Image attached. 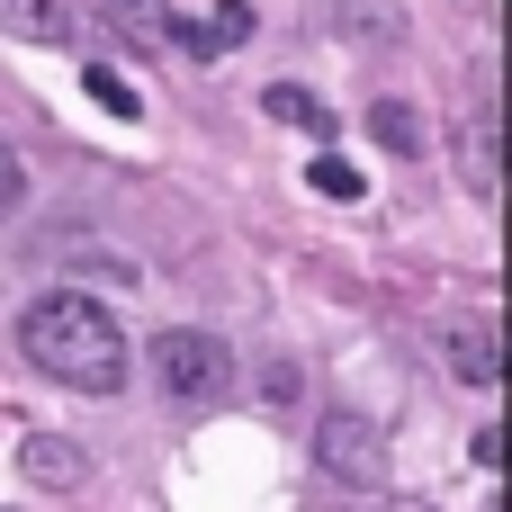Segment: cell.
Wrapping results in <instances>:
<instances>
[{
	"label": "cell",
	"mask_w": 512,
	"mask_h": 512,
	"mask_svg": "<svg viewBox=\"0 0 512 512\" xmlns=\"http://www.w3.org/2000/svg\"><path fill=\"white\" fill-rule=\"evenodd\" d=\"M18 351L27 369H45L54 387H81V396H117L126 387V333L117 315L90 297V288H45L18 306Z\"/></svg>",
	"instance_id": "6da1fadb"
},
{
	"label": "cell",
	"mask_w": 512,
	"mask_h": 512,
	"mask_svg": "<svg viewBox=\"0 0 512 512\" xmlns=\"http://www.w3.org/2000/svg\"><path fill=\"white\" fill-rule=\"evenodd\" d=\"M153 387L162 396H180V405H207V396H225L234 387V351L216 342V333H198V324H171V333H153Z\"/></svg>",
	"instance_id": "7a4b0ae2"
},
{
	"label": "cell",
	"mask_w": 512,
	"mask_h": 512,
	"mask_svg": "<svg viewBox=\"0 0 512 512\" xmlns=\"http://www.w3.org/2000/svg\"><path fill=\"white\" fill-rule=\"evenodd\" d=\"M315 468H324L333 486H351V495H378V477H387V432H378L369 414H324V423H315Z\"/></svg>",
	"instance_id": "3957f363"
},
{
	"label": "cell",
	"mask_w": 512,
	"mask_h": 512,
	"mask_svg": "<svg viewBox=\"0 0 512 512\" xmlns=\"http://www.w3.org/2000/svg\"><path fill=\"white\" fill-rule=\"evenodd\" d=\"M441 360L459 387H504V324L495 315H450L441 324Z\"/></svg>",
	"instance_id": "277c9868"
},
{
	"label": "cell",
	"mask_w": 512,
	"mask_h": 512,
	"mask_svg": "<svg viewBox=\"0 0 512 512\" xmlns=\"http://www.w3.org/2000/svg\"><path fill=\"white\" fill-rule=\"evenodd\" d=\"M450 144H459V180H468L477 198H495V189H504V108H495V99H477V108L459 117V135H450Z\"/></svg>",
	"instance_id": "5b68a950"
},
{
	"label": "cell",
	"mask_w": 512,
	"mask_h": 512,
	"mask_svg": "<svg viewBox=\"0 0 512 512\" xmlns=\"http://www.w3.org/2000/svg\"><path fill=\"white\" fill-rule=\"evenodd\" d=\"M18 477L45 486V495H72V486L90 477V459H81V441H63V432H27V441H18Z\"/></svg>",
	"instance_id": "8992f818"
},
{
	"label": "cell",
	"mask_w": 512,
	"mask_h": 512,
	"mask_svg": "<svg viewBox=\"0 0 512 512\" xmlns=\"http://www.w3.org/2000/svg\"><path fill=\"white\" fill-rule=\"evenodd\" d=\"M0 27L27 45H72V9L63 0H0Z\"/></svg>",
	"instance_id": "52a82bcc"
},
{
	"label": "cell",
	"mask_w": 512,
	"mask_h": 512,
	"mask_svg": "<svg viewBox=\"0 0 512 512\" xmlns=\"http://www.w3.org/2000/svg\"><path fill=\"white\" fill-rule=\"evenodd\" d=\"M108 27H126L135 45H171V0H90Z\"/></svg>",
	"instance_id": "ba28073f"
},
{
	"label": "cell",
	"mask_w": 512,
	"mask_h": 512,
	"mask_svg": "<svg viewBox=\"0 0 512 512\" xmlns=\"http://www.w3.org/2000/svg\"><path fill=\"white\" fill-rule=\"evenodd\" d=\"M261 99H270V117H288V126H306V135H333V108H324L315 90L279 81V90H261Z\"/></svg>",
	"instance_id": "9c48e42d"
},
{
	"label": "cell",
	"mask_w": 512,
	"mask_h": 512,
	"mask_svg": "<svg viewBox=\"0 0 512 512\" xmlns=\"http://www.w3.org/2000/svg\"><path fill=\"white\" fill-rule=\"evenodd\" d=\"M369 135H378L387 153H423V117H414L405 99H378V108H369Z\"/></svg>",
	"instance_id": "30bf717a"
},
{
	"label": "cell",
	"mask_w": 512,
	"mask_h": 512,
	"mask_svg": "<svg viewBox=\"0 0 512 512\" xmlns=\"http://www.w3.org/2000/svg\"><path fill=\"white\" fill-rule=\"evenodd\" d=\"M306 180H315V189H324V198H342V207H351V198H360V171H351V162H342V153H315V162H306Z\"/></svg>",
	"instance_id": "8fae6325"
},
{
	"label": "cell",
	"mask_w": 512,
	"mask_h": 512,
	"mask_svg": "<svg viewBox=\"0 0 512 512\" xmlns=\"http://www.w3.org/2000/svg\"><path fill=\"white\" fill-rule=\"evenodd\" d=\"M18 207H27V153H18V144L0 135V225H9Z\"/></svg>",
	"instance_id": "7c38bea8"
},
{
	"label": "cell",
	"mask_w": 512,
	"mask_h": 512,
	"mask_svg": "<svg viewBox=\"0 0 512 512\" xmlns=\"http://www.w3.org/2000/svg\"><path fill=\"white\" fill-rule=\"evenodd\" d=\"M243 36H252V9H243V0H216V9H207V45L225 54V45H243Z\"/></svg>",
	"instance_id": "4fadbf2b"
},
{
	"label": "cell",
	"mask_w": 512,
	"mask_h": 512,
	"mask_svg": "<svg viewBox=\"0 0 512 512\" xmlns=\"http://www.w3.org/2000/svg\"><path fill=\"white\" fill-rule=\"evenodd\" d=\"M90 99H99L108 117H144V99H135V90H126L117 72H90Z\"/></svg>",
	"instance_id": "5bb4252c"
},
{
	"label": "cell",
	"mask_w": 512,
	"mask_h": 512,
	"mask_svg": "<svg viewBox=\"0 0 512 512\" xmlns=\"http://www.w3.org/2000/svg\"><path fill=\"white\" fill-rule=\"evenodd\" d=\"M387 512H432V504H387Z\"/></svg>",
	"instance_id": "9a60e30c"
}]
</instances>
